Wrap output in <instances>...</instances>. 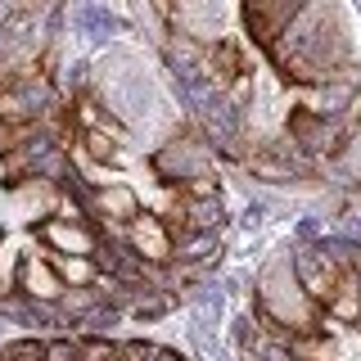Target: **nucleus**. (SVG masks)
I'll return each instance as SVG.
<instances>
[{
    "label": "nucleus",
    "instance_id": "nucleus-1",
    "mask_svg": "<svg viewBox=\"0 0 361 361\" xmlns=\"http://www.w3.org/2000/svg\"><path fill=\"white\" fill-rule=\"evenodd\" d=\"M293 244H276V253H262V262L253 267V307L267 325L289 334H316L321 325V307L302 293L298 276H293Z\"/></svg>",
    "mask_w": 361,
    "mask_h": 361
},
{
    "label": "nucleus",
    "instance_id": "nucleus-2",
    "mask_svg": "<svg viewBox=\"0 0 361 361\" xmlns=\"http://www.w3.org/2000/svg\"><path fill=\"white\" fill-rule=\"evenodd\" d=\"M145 163H149L154 180H158V185H167V190H180V185H190V180H199V176L221 172L217 158H212V149L203 145V135L190 127V122H180L167 140H158Z\"/></svg>",
    "mask_w": 361,
    "mask_h": 361
},
{
    "label": "nucleus",
    "instance_id": "nucleus-3",
    "mask_svg": "<svg viewBox=\"0 0 361 361\" xmlns=\"http://www.w3.org/2000/svg\"><path fill=\"white\" fill-rule=\"evenodd\" d=\"M163 5V18H167V32L190 45H199V50H208V45H217L231 37V23H235V9L231 5H217V0H158Z\"/></svg>",
    "mask_w": 361,
    "mask_h": 361
},
{
    "label": "nucleus",
    "instance_id": "nucleus-4",
    "mask_svg": "<svg viewBox=\"0 0 361 361\" xmlns=\"http://www.w3.org/2000/svg\"><path fill=\"white\" fill-rule=\"evenodd\" d=\"M302 9V0H248V5L235 9V23H240V41L253 45L257 54H267L271 45L285 37V27L293 23V14Z\"/></svg>",
    "mask_w": 361,
    "mask_h": 361
},
{
    "label": "nucleus",
    "instance_id": "nucleus-5",
    "mask_svg": "<svg viewBox=\"0 0 361 361\" xmlns=\"http://www.w3.org/2000/svg\"><path fill=\"white\" fill-rule=\"evenodd\" d=\"M63 23H68V37H77L90 54H99V50H109V45H118V41L131 37V23H127L122 9L90 5V0H86V5L63 9Z\"/></svg>",
    "mask_w": 361,
    "mask_h": 361
},
{
    "label": "nucleus",
    "instance_id": "nucleus-6",
    "mask_svg": "<svg viewBox=\"0 0 361 361\" xmlns=\"http://www.w3.org/2000/svg\"><path fill=\"white\" fill-rule=\"evenodd\" d=\"M122 248L135 257L140 267H167L172 262V240H167V226L158 212H145L140 217L127 221V231H122Z\"/></svg>",
    "mask_w": 361,
    "mask_h": 361
},
{
    "label": "nucleus",
    "instance_id": "nucleus-7",
    "mask_svg": "<svg viewBox=\"0 0 361 361\" xmlns=\"http://www.w3.org/2000/svg\"><path fill=\"white\" fill-rule=\"evenodd\" d=\"M32 240H37V244H45V248H54V253H63V257H95V248H99V235H95V226L63 221V217H50V221H41L37 231H32Z\"/></svg>",
    "mask_w": 361,
    "mask_h": 361
},
{
    "label": "nucleus",
    "instance_id": "nucleus-8",
    "mask_svg": "<svg viewBox=\"0 0 361 361\" xmlns=\"http://www.w3.org/2000/svg\"><path fill=\"white\" fill-rule=\"evenodd\" d=\"M289 262H293V276H298L302 293H307L316 307L325 312V302H330V293H334V285H338V267L321 253V248H293Z\"/></svg>",
    "mask_w": 361,
    "mask_h": 361
},
{
    "label": "nucleus",
    "instance_id": "nucleus-9",
    "mask_svg": "<svg viewBox=\"0 0 361 361\" xmlns=\"http://www.w3.org/2000/svg\"><path fill=\"white\" fill-rule=\"evenodd\" d=\"M140 190L127 185V180H113V185H99L95 195H90V217L95 226H127L140 217Z\"/></svg>",
    "mask_w": 361,
    "mask_h": 361
},
{
    "label": "nucleus",
    "instance_id": "nucleus-10",
    "mask_svg": "<svg viewBox=\"0 0 361 361\" xmlns=\"http://www.w3.org/2000/svg\"><path fill=\"white\" fill-rule=\"evenodd\" d=\"M9 203H14V217L37 231L41 221H50L59 212V185H50V180H23V185L9 190Z\"/></svg>",
    "mask_w": 361,
    "mask_h": 361
},
{
    "label": "nucleus",
    "instance_id": "nucleus-11",
    "mask_svg": "<svg viewBox=\"0 0 361 361\" xmlns=\"http://www.w3.org/2000/svg\"><path fill=\"white\" fill-rule=\"evenodd\" d=\"M18 293L27 302H59L63 298V280L54 276V267L45 257L32 253V244L23 248V267H18Z\"/></svg>",
    "mask_w": 361,
    "mask_h": 361
},
{
    "label": "nucleus",
    "instance_id": "nucleus-12",
    "mask_svg": "<svg viewBox=\"0 0 361 361\" xmlns=\"http://www.w3.org/2000/svg\"><path fill=\"white\" fill-rule=\"evenodd\" d=\"M334 325H343V330H353V325H361V267L353 271H338V285L330 293V302H325V312Z\"/></svg>",
    "mask_w": 361,
    "mask_h": 361
},
{
    "label": "nucleus",
    "instance_id": "nucleus-13",
    "mask_svg": "<svg viewBox=\"0 0 361 361\" xmlns=\"http://www.w3.org/2000/svg\"><path fill=\"white\" fill-rule=\"evenodd\" d=\"M18 267H23V244L0 235V298L18 293Z\"/></svg>",
    "mask_w": 361,
    "mask_h": 361
},
{
    "label": "nucleus",
    "instance_id": "nucleus-14",
    "mask_svg": "<svg viewBox=\"0 0 361 361\" xmlns=\"http://www.w3.org/2000/svg\"><path fill=\"white\" fill-rule=\"evenodd\" d=\"M113 357H118V338L77 334V361H113Z\"/></svg>",
    "mask_w": 361,
    "mask_h": 361
},
{
    "label": "nucleus",
    "instance_id": "nucleus-15",
    "mask_svg": "<svg viewBox=\"0 0 361 361\" xmlns=\"http://www.w3.org/2000/svg\"><path fill=\"white\" fill-rule=\"evenodd\" d=\"M5 361H41V334H23V338H5L0 343Z\"/></svg>",
    "mask_w": 361,
    "mask_h": 361
},
{
    "label": "nucleus",
    "instance_id": "nucleus-16",
    "mask_svg": "<svg viewBox=\"0 0 361 361\" xmlns=\"http://www.w3.org/2000/svg\"><path fill=\"white\" fill-rule=\"evenodd\" d=\"M41 361H77V334L41 338Z\"/></svg>",
    "mask_w": 361,
    "mask_h": 361
},
{
    "label": "nucleus",
    "instance_id": "nucleus-17",
    "mask_svg": "<svg viewBox=\"0 0 361 361\" xmlns=\"http://www.w3.org/2000/svg\"><path fill=\"white\" fill-rule=\"evenodd\" d=\"M145 361H190L180 348H163V343H149V353H145Z\"/></svg>",
    "mask_w": 361,
    "mask_h": 361
},
{
    "label": "nucleus",
    "instance_id": "nucleus-18",
    "mask_svg": "<svg viewBox=\"0 0 361 361\" xmlns=\"http://www.w3.org/2000/svg\"><path fill=\"white\" fill-rule=\"evenodd\" d=\"M348 361H361V357H348Z\"/></svg>",
    "mask_w": 361,
    "mask_h": 361
}]
</instances>
